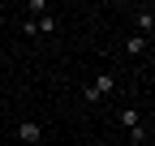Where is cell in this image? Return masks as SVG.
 I'll return each mask as SVG.
<instances>
[{"instance_id":"cell-1","label":"cell","mask_w":155,"mask_h":146,"mask_svg":"<svg viewBox=\"0 0 155 146\" xmlns=\"http://www.w3.org/2000/svg\"><path fill=\"white\" fill-rule=\"evenodd\" d=\"M112 90H116L112 73H99L91 86H82V99H86V103H99V99H108V95H112Z\"/></svg>"},{"instance_id":"cell-2","label":"cell","mask_w":155,"mask_h":146,"mask_svg":"<svg viewBox=\"0 0 155 146\" xmlns=\"http://www.w3.org/2000/svg\"><path fill=\"white\" fill-rule=\"evenodd\" d=\"M52 30H56V17L52 13H39V17L26 22V34H52Z\"/></svg>"},{"instance_id":"cell-3","label":"cell","mask_w":155,"mask_h":146,"mask_svg":"<svg viewBox=\"0 0 155 146\" xmlns=\"http://www.w3.org/2000/svg\"><path fill=\"white\" fill-rule=\"evenodd\" d=\"M17 138H22L26 146H35V142H43V125H35V120H22V125H17Z\"/></svg>"},{"instance_id":"cell-4","label":"cell","mask_w":155,"mask_h":146,"mask_svg":"<svg viewBox=\"0 0 155 146\" xmlns=\"http://www.w3.org/2000/svg\"><path fill=\"white\" fill-rule=\"evenodd\" d=\"M147 47H151V43L142 39V34H129V39H125V52H129V56H142Z\"/></svg>"},{"instance_id":"cell-5","label":"cell","mask_w":155,"mask_h":146,"mask_svg":"<svg viewBox=\"0 0 155 146\" xmlns=\"http://www.w3.org/2000/svg\"><path fill=\"white\" fill-rule=\"evenodd\" d=\"M151 30H155V13L147 9V13H138V34H142V39H151Z\"/></svg>"},{"instance_id":"cell-6","label":"cell","mask_w":155,"mask_h":146,"mask_svg":"<svg viewBox=\"0 0 155 146\" xmlns=\"http://www.w3.org/2000/svg\"><path fill=\"white\" fill-rule=\"evenodd\" d=\"M116 120H121L125 129H134V125H142V112H138V107H125V112L116 116Z\"/></svg>"},{"instance_id":"cell-7","label":"cell","mask_w":155,"mask_h":146,"mask_svg":"<svg viewBox=\"0 0 155 146\" xmlns=\"http://www.w3.org/2000/svg\"><path fill=\"white\" fill-rule=\"evenodd\" d=\"M129 142L142 146V142H147V125H134V129H129Z\"/></svg>"},{"instance_id":"cell-8","label":"cell","mask_w":155,"mask_h":146,"mask_svg":"<svg viewBox=\"0 0 155 146\" xmlns=\"http://www.w3.org/2000/svg\"><path fill=\"white\" fill-rule=\"evenodd\" d=\"M0 34H5V17H0Z\"/></svg>"}]
</instances>
